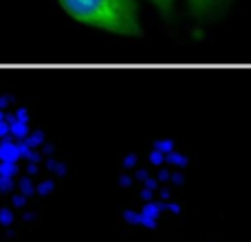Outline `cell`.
Instances as JSON below:
<instances>
[{"label":"cell","mask_w":251,"mask_h":242,"mask_svg":"<svg viewBox=\"0 0 251 242\" xmlns=\"http://www.w3.org/2000/svg\"><path fill=\"white\" fill-rule=\"evenodd\" d=\"M11 132L16 134V137H25L26 134V121H13Z\"/></svg>","instance_id":"cell-5"},{"label":"cell","mask_w":251,"mask_h":242,"mask_svg":"<svg viewBox=\"0 0 251 242\" xmlns=\"http://www.w3.org/2000/svg\"><path fill=\"white\" fill-rule=\"evenodd\" d=\"M73 20L84 26L108 31L126 38L143 33L139 7L134 0H57Z\"/></svg>","instance_id":"cell-1"},{"label":"cell","mask_w":251,"mask_h":242,"mask_svg":"<svg viewBox=\"0 0 251 242\" xmlns=\"http://www.w3.org/2000/svg\"><path fill=\"white\" fill-rule=\"evenodd\" d=\"M9 132V128H7V123L4 121H0V137H4V134Z\"/></svg>","instance_id":"cell-7"},{"label":"cell","mask_w":251,"mask_h":242,"mask_svg":"<svg viewBox=\"0 0 251 242\" xmlns=\"http://www.w3.org/2000/svg\"><path fill=\"white\" fill-rule=\"evenodd\" d=\"M25 152H26V147H18V145H13L11 141H4L2 145H0V159L13 163V161H18V156L25 154Z\"/></svg>","instance_id":"cell-3"},{"label":"cell","mask_w":251,"mask_h":242,"mask_svg":"<svg viewBox=\"0 0 251 242\" xmlns=\"http://www.w3.org/2000/svg\"><path fill=\"white\" fill-rule=\"evenodd\" d=\"M227 0H187V7L196 18H205L214 13L218 7H223Z\"/></svg>","instance_id":"cell-2"},{"label":"cell","mask_w":251,"mask_h":242,"mask_svg":"<svg viewBox=\"0 0 251 242\" xmlns=\"http://www.w3.org/2000/svg\"><path fill=\"white\" fill-rule=\"evenodd\" d=\"M9 222H13V214L9 209H2L0 212V225H9Z\"/></svg>","instance_id":"cell-6"},{"label":"cell","mask_w":251,"mask_h":242,"mask_svg":"<svg viewBox=\"0 0 251 242\" xmlns=\"http://www.w3.org/2000/svg\"><path fill=\"white\" fill-rule=\"evenodd\" d=\"M152 4H154L156 9H159L163 16H170V13L174 11V4H176V0H150Z\"/></svg>","instance_id":"cell-4"}]
</instances>
